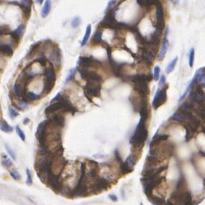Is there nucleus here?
Wrapping results in <instances>:
<instances>
[{
	"mask_svg": "<svg viewBox=\"0 0 205 205\" xmlns=\"http://www.w3.org/2000/svg\"><path fill=\"white\" fill-rule=\"evenodd\" d=\"M147 137H148V131H147V129L146 128L145 121L141 118L139 123L137 124V128L134 131L133 136L131 137L130 140V143L135 148L142 147L145 141L147 139Z\"/></svg>",
	"mask_w": 205,
	"mask_h": 205,
	"instance_id": "obj_1",
	"label": "nucleus"
},
{
	"mask_svg": "<svg viewBox=\"0 0 205 205\" xmlns=\"http://www.w3.org/2000/svg\"><path fill=\"white\" fill-rule=\"evenodd\" d=\"M33 76L27 74L25 71H23L22 74L18 77L17 80L13 85V93L16 96L23 99L26 93V89L28 84L30 82Z\"/></svg>",
	"mask_w": 205,
	"mask_h": 205,
	"instance_id": "obj_2",
	"label": "nucleus"
},
{
	"mask_svg": "<svg viewBox=\"0 0 205 205\" xmlns=\"http://www.w3.org/2000/svg\"><path fill=\"white\" fill-rule=\"evenodd\" d=\"M56 80V75L54 66L50 64L48 65L44 70V93H49L53 89Z\"/></svg>",
	"mask_w": 205,
	"mask_h": 205,
	"instance_id": "obj_3",
	"label": "nucleus"
},
{
	"mask_svg": "<svg viewBox=\"0 0 205 205\" xmlns=\"http://www.w3.org/2000/svg\"><path fill=\"white\" fill-rule=\"evenodd\" d=\"M190 94H189V99L192 101L193 104L196 105H204V93L203 88L200 86H193L190 89Z\"/></svg>",
	"mask_w": 205,
	"mask_h": 205,
	"instance_id": "obj_4",
	"label": "nucleus"
},
{
	"mask_svg": "<svg viewBox=\"0 0 205 205\" xmlns=\"http://www.w3.org/2000/svg\"><path fill=\"white\" fill-rule=\"evenodd\" d=\"M163 179H164L163 177L159 178V176H158V177H157L155 178H152V179L141 180V182L143 183V188H144L145 194L147 197L151 196L154 188L156 187L159 186V184H161V182L163 181Z\"/></svg>",
	"mask_w": 205,
	"mask_h": 205,
	"instance_id": "obj_5",
	"label": "nucleus"
},
{
	"mask_svg": "<svg viewBox=\"0 0 205 205\" xmlns=\"http://www.w3.org/2000/svg\"><path fill=\"white\" fill-rule=\"evenodd\" d=\"M46 184L49 185V187L56 193H59V192H61L62 188H63L62 182L60 180V175L54 174L52 172H50V174L49 175V178H48Z\"/></svg>",
	"mask_w": 205,
	"mask_h": 205,
	"instance_id": "obj_6",
	"label": "nucleus"
},
{
	"mask_svg": "<svg viewBox=\"0 0 205 205\" xmlns=\"http://www.w3.org/2000/svg\"><path fill=\"white\" fill-rule=\"evenodd\" d=\"M100 25L104 28H109L113 29H119V23L115 21V12L111 10L106 13L105 17L103 19V20L101 22Z\"/></svg>",
	"mask_w": 205,
	"mask_h": 205,
	"instance_id": "obj_7",
	"label": "nucleus"
},
{
	"mask_svg": "<svg viewBox=\"0 0 205 205\" xmlns=\"http://www.w3.org/2000/svg\"><path fill=\"white\" fill-rule=\"evenodd\" d=\"M167 87H164L163 89H157V93L154 96L153 102V106L155 110L159 108L161 105H163L164 103L167 102Z\"/></svg>",
	"mask_w": 205,
	"mask_h": 205,
	"instance_id": "obj_8",
	"label": "nucleus"
},
{
	"mask_svg": "<svg viewBox=\"0 0 205 205\" xmlns=\"http://www.w3.org/2000/svg\"><path fill=\"white\" fill-rule=\"evenodd\" d=\"M148 82L146 80H140L134 83V90L141 97L146 98L149 94V87L147 85Z\"/></svg>",
	"mask_w": 205,
	"mask_h": 205,
	"instance_id": "obj_9",
	"label": "nucleus"
},
{
	"mask_svg": "<svg viewBox=\"0 0 205 205\" xmlns=\"http://www.w3.org/2000/svg\"><path fill=\"white\" fill-rule=\"evenodd\" d=\"M100 64H101V62L99 60H95L93 57H83V56H80L78 59V61H77V65L78 66L86 67V68H89L90 66L97 67V66H99Z\"/></svg>",
	"mask_w": 205,
	"mask_h": 205,
	"instance_id": "obj_10",
	"label": "nucleus"
},
{
	"mask_svg": "<svg viewBox=\"0 0 205 205\" xmlns=\"http://www.w3.org/2000/svg\"><path fill=\"white\" fill-rule=\"evenodd\" d=\"M157 29L163 31L165 28V21H164V11L163 6L158 3L157 4Z\"/></svg>",
	"mask_w": 205,
	"mask_h": 205,
	"instance_id": "obj_11",
	"label": "nucleus"
},
{
	"mask_svg": "<svg viewBox=\"0 0 205 205\" xmlns=\"http://www.w3.org/2000/svg\"><path fill=\"white\" fill-rule=\"evenodd\" d=\"M110 186V182L108 180L104 178H98L96 180L94 184V190L96 192H102L103 190H106Z\"/></svg>",
	"mask_w": 205,
	"mask_h": 205,
	"instance_id": "obj_12",
	"label": "nucleus"
},
{
	"mask_svg": "<svg viewBox=\"0 0 205 205\" xmlns=\"http://www.w3.org/2000/svg\"><path fill=\"white\" fill-rule=\"evenodd\" d=\"M49 61L52 64L55 65V66H59L60 64V61H61V52L59 48H56L54 50H53L50 54H49L48 57Z\"/></svg>",
	"mask_w": 205,
	"mask_h": 205,
	"instance_id": "obj_13",
	"label": "nucleus"
},
{
	"mask_svg": "<svg viewBox=\"0 0 205 205\" xmlns=\"http://www.w3.org/2000/svg\"><path fill=\"white\" fill-rule=\"evenodd\" d=\"M59 101L61 102L63 105V111H67V112H70V113H75L76 112V109L74 107V105H72L71 102H70L69 98L67 96H60Z\"/></svg>",
	"mask_w": 205,
	"mask_h": 205,
	"instance_id": "obj_14",
	"label": "nucleus"
},
{
	"mask_svg": "<svg viewBox=\"0 0 205 205\" xmlns=\"http://www.w3.org/2000/svg\"><path fill=\"white\" fill-rule=\"evenodd\" d=\"M25 25H20L15 30L11 31L10 35H11V38H12L13 41L15 44H18L19 42L20 38H22L23 34L25 33Z\"/></svg>",
	"mask_w": 205,
	"mask_h": 205,
	"instance_id": "obj_15",
	"label": "nucleus"
},
{
	"mask_svg": "<svg viewBox=\"0 0 205 205\" xmlns=\"http://www.w3.org/2000/svg\"><path fill=\"white\" fill-rule=\"evenodd\" d=\"M59 111H63V105H62V104H61V102L60 101L57 102H52L49 106L46 107L44 111H45V114L48 115V114H52V113L57 112Z\"/></svg>",
	"mask_w": 205,
	"mask_h": 205,
	"instance_id": "obj_16",
	"label": "nucleus"
},
{
	"mask_svg": "<svg viewBox=\"0 0 205 205\" xmlns=\"http://www.w3.org/2000/svg\"><path fill=\"white\" fill-rule=\"evenodd\" d=\"M85 80L93 81V82H96V83H100V84H102V77L99 74H97L95 71H89V70H88V72L86 76Z\"/></svg>",
	"mask_w": 205,
	"mask_h": 205,
	"instance_id": "obj_17",
	"label": "nucleus"
},
{
	"mask_svg": "<svg viewBox=\"0 0 205 205\" xmlns=\"http://www.w3.org/2000/svg\"><path fill=\"white\" fill-rule=\"evenodd\" d=\"M168 45H169V42H168V39H167V37L163 38V43H162V47H161V50L159 51V54H158V60H163V58L165 57L166 54H167V49H168Z\"/></svg>",
	"mask_w": 205,
	"mask_h": 205,
	"instance_id": "obj_18",
	"label": "nucleus"
},
{
	"mask_svg": "<svg viewBox=\"0 0 205 205\" xmlns=\"http://www.w3.org/2000/svg\"><path fill=\"white\" fill-rule=\"evenodd\" d=\"M168 137H169V135H167V134H163V135L157 136V133L153 137L152 141L150 142V147L153 148L155 146H157V145H158L159 143H161L162 141L167 140Z\"/></svg>",
	"mask_w": 205,
	"mask_h": 205,
	"instance_id": "obj_19",
	"label": "nucleus"
},
{
	"mask_svg": "<svg viewBox=\"0 0 205 205\" xmlns=\"http://www.w3.org/2000/svg\"><path fill=\"white\" fill-rule=\"evenodd\" d=\"M139 113L141 119H143L144 121H146L148 118V114H149V110H148V106H147V103L146 100H143L141 102L140 109H139Z\"/></svg>",
	"mask_w": 205,
	"mask_h": 205,
	"instance_id": "obj_20",
	"label": "nucleus"
},
{
	"mask_svg": "<svg viewBox=\"0 0 205 205\" xmlns=\"http://www.w3.org/2000/svg\"><path fill=\"white\" fill-rule=\"evenodd\" d=\"M0 54L6 56H12L13 54L12 46L9 44H0Z\"/></svg>",
	"mask_w": 205,
	"mask_h": 205,
	"instance_id": "obj_21",
	"label": "nucleus"
},
{
	"mask_svg": "<svg viewBox=\"0 0 205 205\" xmlns=\"http://www.w3.org/2000/svg\"><path fill=\"white\" fill-rule=\"evenodd\" d=\"M51 120L60 128H63L65 124V120H64V116L60 113H57L54 115L51 118Z\"/></svg>",
	"mask_w": 205,
	"mask_h": 205,
	"instance_id": "obj_22",
	"label": "nucleus"
},
{
	"mask_svg": "<svg viewBox=\"0 0 205 205\" xmlns=\"http://www.w3.org/2000/svg\"><path fill=\"white\" fill-rule=\"evenodd\" d=\"M51 1H50V0H46L44 5V7H43V9H42V11H41V17H42L43 19L46 18V17L49 15V13H50V10H51Z\"/></svg>",
	"mask_w": 205,
	"mask_h": 205,
	"instance_id": "obj_23",
	"label": "nucleus"
},
{
	"mask_svg": "<svg viewBox=\"0 0 205 205\" xmlns=\"http://www.w3.org/2000/svg\"><path fill=\"white\" fill-rule=\"evenodd\" d=\"M40 98V96L33 92V91H26L25 95L22 100H25L26 102H31V101H37Z\"/></svg>",
	"mask_w": 205,
	"mask_h": 205,
	"instance_id": "obj_24",
	"label": "nucleus"
},
{
	"mask_svg": "<svg viewBox=\"0 0 205 205\" xmlns=\"http://www.w3.org/2000/svg\"><path fill=\"white\" fill-rule=\"evenodd\" d=\"M172 120H174V121H178L180 122H185V121H187V118H186V115H184L181 111H176L173 115H172V117H171Z\"/></svg>",
	"mask_w": 205,
	"mask_h": 205,
	"instance_id": "obj_25",
	"label": "nucleus"
},
{
	"mask_svg": "<svg viewBox=\"0 0 205 205\" xmlns=\"http://www.w3.org/2000/svg\"><path fill=\"white\" fill-rule=\"evenodd\" d=\"M137 157L133 153L130 154L127 157V158L126 159V163H127L129 167L131 168H133L134 166L137 164Z\"/></svg>",
	"mask_w": 205,
	"mask_h": 205,
	"instance_id": "obj_26",
	"label": "nucleus"
},
{
	"mask_svg": "<svg viewBox=\"0 0 205 205\" xmlns=\"http://www.w3.org/2000/svg\"><path fill=\"white\" fill-rule=\"evenodd\" d=\"M192 195H191V192L189 191H186L183 193V196H182V204L186 205H191L192 204Z\"/></svg>",
	"mask_w": 205,
	"mask_h": 205,
	"instance_id": "obj_27",
	"label": "nucleus"
},
{
	"mask_svg": "<svg viewBox=\"0 0 205 205\" xmlns=\"http://www.w3.org/2000/svg\"><path fill=\"white\" fill-rule=\"evenodd\" d=\"M0 129H1V131H3L4 132H7V133L11 132L13 131V127L11 126H9V124L3 120L0 121Z\"/></svg>",
	"mask_w": 205,
	"mask_h": 205,
	"instance_id": "obj_28",
	"label": "nucleus"
},
{
	"mask_svg": "<svg viewBox=\"0 0 205 205\" xmlns=\"http://www.w3.org/2000/svg\"><path fill=\"white\" fill-rule=\"evenodd\" d=\"M39 46H40V42H38V43H36V44H33V45L31 46L30 50L29 51L28 54H27V58H28V59L32 58V57L35 54V53L37 52V50H38V48H39Z\"/></svg>",
	"mask_w": 205,
	"mask_h": 205,
	"instance_id": "obj_29",
	"label": "nucleus"
},
{
	"mask_svg": "<svg viewBox=\"0 0 205 205\" xmlns=\"http://www.w3.org/2000/svg\"><path fill=\"white\" fill-rule=\"evenodd\" d=\"M2 164H3V167L8 168V169L10 168V167L13 166L12 161H11L6 155H4V154L2 155Z\"/></svg>",
	"mask_w": 205,
	"mask_h": 205,
	"instance_id": "obj_30",
	"label": "nucleus"
},
{
	"mask_svg": "<svg viewBox=\"0 0 205 205\" xmlns=\"http://www.w3.org/2000/svg\"><path fill=\"white\" fill-rule=\"evenodd\" d=\"M120 169H121V172H122L123 174L130 173V172H131L132 170H133V168L129 167L126 162H122L121 163H120Z\"/></svg>",
	"mask_w": 205,
	"mask_h": 205,
	"instance_id": "obj_31",
	"label": "nucleus"
},
{
	"mask_svg": "<svg viewBox=\"0 0 205 205\" xmlns=\"http://www.w3.org/2000/svg\"><path fill=\"white\" fill-rule=\"evenodd\" d=\"M90 32H91V26H90V25H88L87 27H86V29L85 35H84L83 39H82V41H81V46H84V45L87 43L88 39L90 38Z\"/></svg>",
	"mask_w": 205,
	"mask_h": 205,
	"instance_id": "obj_32",
	"label": "nucleus"
},
{
	"mask_svg": "<svg viewBox=\"0 0 205 205\" xmlns=\"http://www.w3.org/2000/svg\"><path fill=\"white\" fill-rule=\"evenodd\" d=\"M10 33H11V29L9 26L7 25H0V36L10 34Z\"/></svg>",
	"mask_w": 205,
	"mask_h": 205,
	"instance_id": "obj_33",
	"label": "nucleus"
},
{
	"mask_svg": "<svg viewBox=\"0 0 205 205\" xmlns=\"http://www.w3.org/2000/svg\"><path fill=\"white\" fill-rule=\"evenodd\" d=\"M148 198L154 204H165L163 199H162V198H160L159 197H157V196H152L151 195V196L148 197Z\"/></svg>",
	"mask_w": 205,
	"mask_h": 205,
	"instance_id": "obj_34",
	"label": "nucleus"
},
{
	"mask_svg": "<svg viewBox=\"0 0 205 205\" xmlns=\"http://www.w3.org/2000/svg\"><path fill=\"white\" fill-rule=\"evenodd\" d=\"M177 62H178V57H175V58H174L170 63H169V64L167 65V69H166V72H167V74L171 73V72L174 70L175 65L177 64Z\"/></svg>",
	"mask_w": 205,
	"mask_h": 205,
	"instance_id": "obj_35",
	"label": "nucleus"
},
{
	"mask_svg": "<svg viewBox=\"0 0 205 205\" xmlns=\"http://www.w3.org/2000/svg\"><path fill=\"white\" fill-rule=\"evenodd\" d=\"M102 40V30H97L93 37V41L96 44L101 43Z\"/></svg>",
	"mask_w": 205,
	"mask_h": 205,
	"instance_id": "obj_36",
	"label": "nucleus"
},
{
	"mask_svg": "<svg viewBox=\"0 0 205 205\" xmlns=\"http://www.w3.org/2000/svg\"><path fill=\"white\" fill-rule=\"evenodd\" d=\"M9 116H10L12 119H14L15 117H17L18 115H19V113L18 112V111H17L15 108L12 107L11 105L9 106Z\"/></svg>",
	"mask_w": 205,
	"mask_h": 205,
	"instance_id": "obj_37",
	"label": "nucleus"
},
{
	"mask_svg": "<svg viewBox=\"0 0 205 205\" xmlns=\"http://www.w3.org/2000/svg\"><path fill=\"white\" fill-rule=\"evenodd\" d=\"M184 127L186 129V132H187V133H186V136H185V141H188L190 140L191 137H192V133H193V131H192V129L190 128L187 124H185Z\"/></svg>",
	"mask_w": 205,
	"mask_h": 205,
	"instance_id": "obj_38",
	"label": "nucleus"
},
{
	"mask_svg": "<svg viewBox=\"0 0 205 205\" xmlns=\"http://www.w3.org/2000/svg\"><path fill=\"white\" fill-rule=\"evenodd\" d=\"M15 130H16V132H17V134H18V136L20 137V139L22 140L23 141H25V134L24 133V131H23V130L20 128L19 126H16V127H15Z\"/></svg>",
	"mask_w": 205,
	"mask_h": 205,
	"instance_id": "obj_39",
	"label": "nucleus"
},
{
	"mask_svg": "<svg viewBox=\"0 0 205 205\" xmlns=\"http://www.w3.org/2000/svg\"><path fill=\"white\" fill-rule=\"evenodd\" d=\"M34 61H35V62H38L42 66H45L46 63H47V59L45 58V56H44L43 54H41L40 56L38 57L37 60H35Z\"/></svg>",
	"mask_w": 205,
	"mask_h": 205,
	"instance_id": "obj_40",
	"label": "nucleus"
},
{
	"mask_svg": "<svg viewBox=\"0 0 205 205\" xmlns=\"http://www.w3.org/2000/svg\"><path fill=\"white\" fill-rule=\"evenodd\" d=\"M26 174H27V179H26V183L28 185H31L33 183V179H32V173L29 168L26 169Z\"/></svg>",
	"mask_w": 205,
	"mask_h": 205,
	"instance_id": "obj_41",
	"label": "nucleus"
},
{
	"mask_svg": "<svg viewBox=\"0 0 205 205\" xmlns=\"http://www.w3.org/2000/svg\"><path fill=\"white\" fill-rule=\"evenodd\" d=\"M194 54H195V50L193 48H192L189 53V66L191 68L193 66V63H194Z\"/></svg>",
	"mask_w": 205,
	"mask_h": 205,
	"instance_id": "obj_42",
	"label": "nucleus"
},
{
	"mask_svg": "<svg viewBox=\"0 0 205 205\" xmlns=\"http://www.w3.org/2000/svg\"><path fill=\"white\" fill-rule=\"evenodd\" d=\"M18 107L19 109H22V110H25V109H27L29 107V104H28V102H26L25 100H22L18 103Z\"/></svg>",
	"mask_w": 205,
	"mask_h": 205,
	"instance_id": "obj_43",
	"label": "nucleus"
},
{
	"mask_svg": "<svg viewBox=\"0 0 205 205\" xmlns=\"http://www.w3.org/2000/svg\"><path fill=\"white\" fill-rule=\"evenodd\" d=\"M10 175L15 180H20L21 179V175L19 174V172L17 170H13L10 172Z\"/></svg>",
	"mask_w": 205,
	"mask_h": 205,
	"instance_id": "obj_44",
	"label": "nucleus"
},
{
	"mask_svg": "<svg viewBox=\"0 0 205 205\" xmlns=\"http://www.w3.org/2000/svg\"><path fill=\"white\" fill-rule=\"evenodd\" d=\"M5 149H6V151H7V153L9 154V156L12 157V159L13 160H16V154L15 153L13 152V150H12L8 145H5Z\"/></svg>",
	"mask_w": 205,
	"mask_h": 205,
	"instance_id": "obj_45",
	"label": "nucleus"
},
{
	"mask_svg": "<svg viewBox=\"0 0 205 205\" xmlns=\"http://www.w3.org/2000/svg\"><path fill=\"white\" fill-rule=\"evenodd\" d=\"M80 25V17H75L73 19H72V21H71V25L73 28H77L78 26Z\"/></svg>",
	"mask_w": 205,
	"mask_h": 205,
	"instance_id": "obj_46",
	"label": "nucleus"
},
{
	"mask_svg": "<svg viewBox=\"0 0 205 205\" xmlns=\"http://www.w3.org/2000/svg\"><path fill=\"white\" fill-rule=\"evenodd\" d=\"M76 72V68L73 69V70H71L70 72V75L67 76L66 80H65V81H64V83H68L69 81H70V80L74 78V76H75Z\"/></svg>",
	"mask_w": 205,
	"mask_h": 205,
	"instance_id": "obj_47",
	"label": "nucleus"
},
{
	"mask_svg": "<svg viewBox=\"0 0 205 205\" xmlns=\"http://www.w3.org/2000/svg\"><path fill=\"white\" fill-rule=\"evenodd\" d=\"M160 71H161V69H160L159 66H156V67L154 68L153 77L155 80H158V79H159V75H160Z\"/></svg>",
	"mask_w": 205,
	"mask_h": 205,
	"instance_id": "obj_48",
	"label": "nucleus"
},
{
	"mask_svg": "<svg viewBox=\"0 0 205 205\" xmlns=\"http://www.w3.org/2000/svg\"><path fill=\"white\" fill-rule=\"evenodd\" d=\"M158 80H159V86H163L166 83V77L164 75H163L162 76L160 77V79H158Z\"/></svg>",
	"mask_w": 205,
	"mask_h": 205,
	"instance_id": "obj_49",
	"label": "nucleus"
},
{
	"mask_svg": "<svg viewBox=\"0 0 205 205\" xmlns=\"http://www.w3.org/2000/svg\"><path fill=\"white\" fill-rule=\"evenodd\" d=\"M115 159L120 163H121L123 161H122V159H121V155L119 153V152H118V150H115Z\"/></svg>",
	"mask_w": 205,
	"mask_h": 205,
	"instance_id": "obj_50",
	"label": "nucleus"
},
{
	"mask_svg": "<svg viewBox=\"0 0 205 205\" xmlns=\"http://www.w3.org/2000/svg\"><path fill=\"white\" fill-rule=\"evenodd\" d=\"M116 1H117V0H111V1L109 2V3H108V5H107V8H106V9H105V13H107V12L110 10V9L114 5V3H115Z\"/></svg>",
	"mask_w": 205,
	"mask_h": 205,
	"instance_id": "obj_51",
	"label": "nucleus"
},
{
	"mask_svg": "<svg viewBox=\"0 0 205 205\" xmlns=\"http://www.w3.org/2000/svg\"><path fill=\"white\" fill-rule=\"evenodd\" d=\"M20 1H21V4L23 6L31 5V0H20Z\"/></svg>",
	"mask_w": 205,
	"mask_h": 205,
	"instance_id": "obj_52",
	"label": "nucleus"
},
{
	"mask_svg": "<svg viewBox=\"0 0 205 205\" xmlns=\"http://www.w3.org/2000/svg\"><path fill=\"white\" fill-rule=\"evenodd\" d=\"M137 3H138L140 6L143 7V6H147V0H137Z\"/></svg>",
	"mask_w": 205,
	"mask_h": 205,
	"instance_id": "obj_53",
	"label": "nucleus"
},
{
	"mask_svg": "<svg viewBox=\"0 0 205 205\" xmlns=\"http://www.w3.org/2000/svg\"><path fill=\"white\" fill-rule=\"evenodd\" d=\"M60 96H61V93H58V94H57V95H56V96H54L53 99H52L50 102L52 103V102H55V101H57V100H59Z\"/></svg>",
	"mask_w": 205,
	"mask_h": 205,
	"instance_id": "obj_54",
	"label": "nucleus"
},
{
	"mask_svg": "<svg viewBox=\"0 0 205 205\" xmlns=\"http://www.w3.org/2000/svg\"><path fill=\"white\" fill-rule=\"evenodd\" d=\"M109 198L111 199V200L114 201V202L117 201V197L115 196V194H109Z\"/></svg>",
	"mask_w": 205,
	"mask_h": 205,
	"instance_id": "obj_55",
	"label": "nucleus"
},
{
	"mask_svg": "<svg viewBox=\"0 0 205 205\" xmlns=\"http://www.w3.org/2000/svg\"><path fill=\"white\" fill-rule=\"evenodd\" d=\"M29 121H30V120H29V118L26 117V118H25V119H24V121H23V123H24V124H28V123L29 122Z\"/></svg>",
	"mask_w": 205,
	"mask_h": 205,
	"instance_id": "obj_56",
	"label": "nucleus"
},
{
	"mask_svg": "<svg viewBox=\"0 0 205 205\" xmlns=\"http://www.w3.org/2000/svg\"><path fill=\"white\" fill-rule=\"evenodd\" d=\"M171 1H172V4H174V5L178 4V2H179V0H171Z\"/></svg>",
	"mask_w": 205,
	"mask_h": 205,
	"instance_id": "obj_57",
	"label": "nucleus"
},
{
	"mask_svg": "<svg viewBox=\"0 0 205 205\" xmlns=\"http://www.w3.org/2000/svg\"><path fill=\"white\" fill-rule=\"evenodd\" d=\"M43 1H44V0H35V2H36L37 3H38V4H41V3H43Z\"/></svg>",
	"mask_w": 205,
	"mask_h": 205,
	"instance_id": "obj_58",
	"label": "nucleus"
}]
</instances>
